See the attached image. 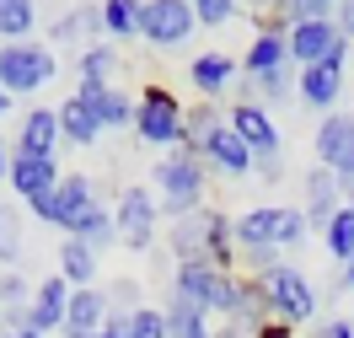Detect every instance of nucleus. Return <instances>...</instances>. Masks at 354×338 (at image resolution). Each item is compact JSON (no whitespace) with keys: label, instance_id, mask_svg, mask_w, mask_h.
Returning <instances> with one entry per match:
<instances>
[{"label":"nucleus","instance_id":"nucleus-1","mask_svg":"<svg viewBox=\"0 0 354 338\" xmlns=\"http://www.w3.org/2000/svg\"><path fill=\"white\" fill-rule=\"evenodd\" d=\"M204 188H209V172H204L199 156H188V151H167V156L156 161V204H161V215L167 220H188V215H199L204 209Z\"/></svg>","mask_w":354,"mask_h":338},{"label":"nucleus","instance_id":"nucleus-2","mask_svg":"<svg viewBox=\"0 0 354 338\" xmlns=\"http://www.w3.org/2000/svg\"><path fill=\"white\" fill-rule=\"evenodd\" d=\"M183 97H177L172 86H161V81H151V86H140V97H134V135L145 140V145H161V151H177L183 145Z\"/></svg>","mask_w":354,"mask_h":338},{"label":"nucleus","instance_id":"nucleus-3","mask_svg":"<svg viewBox=\"0 0 354 338\" xmlns=\"http://www.w3.org/2000/svg\"><path fill=\"white\" fill-rule=\"evenodd\" d=\"M97 209H102V194H97V182H91L86 172H70V178H59L54 194L32 199V215H38L44 225H59L65 236H75Z\"/></svg>","mask_w":354,"mask_h":338},{"label":"nucleus","instance_id":"nucleus-4","mask_svg":"<svg viewBox=\"0 0 354 338\" xmlns=\"http://www.w3.org/2000/svg\"><path fill=\"white\" fill-rule=\"evenodd\" d=\"M59 75V54L48 44H0V91L6 97H32Z\"/></svg>","mask_w":354,"mask_h":338},{"label":"nucleus","instance_id":"nucleus-5","mask_svg":"<svg viewBox=\"0 0 354 338\" xmlns=\"http://www.w3.org/2000/svg\"><path fill=\"white\" fill-rule=\"evenodd\" d=\"M194 32V0H134V38H145L151 48H177Z\"/></svg>","mask_w":354,"mask_h":338},{"label":"nucleus","instance_id":"nucleus-6","mask_svg":"<svg viewBox=\"0 0 354 338\" xmlns=\"http://www.w3.org/2000/svg\"><path fill=\"white\" fill-rule=\"evenodd\" d=\"M258 290H263L268 317H274V322L301 328V322H311V317H317V285H311L301 269H290V263L268 269L263 279H258Z\"/></svg>","mask_w":354,"mask_h":338},{"label":"nucleus","instance_id":"nucleus-7","mask_svg":"<svg viewBox=\"0 0 354 338\" xmlns=\"http://www.w3.org/2000/svg\"><path fill=\"white\" fill-rule=\"evenodd\" d=\"M225 124L242 135V145L252 151V161H258V172H263L268 182L285 178V167H279V151H285V140H279V124L268 118V108H258V102H236V108L225 113Z\"/></svg>","mask_w":354,"mask_h":338},{"label":"nucleus","instance_id":"nucleus-8","mask_svg":"<svg viewBox=\"0 0 354 338\" xmlns=\"http://www.w3.org/2000/svg\"><path fill=\"white\" fill-rule=\"evenodd\" d=\"M311 151H317V167H328L349 194L354 188V113H328L311 135Z\"/></svg>","mask_w":354,"mask_h":338},{"label":"nucleus","instance_id":"nucleus-9","mask_svg":"<svg viewBox=\"0 0 354 338\" xmlns=\"http://www.w3.org/2000/svg\"><path fill=\"white\" fill-rule=\"evenodd\" d=\"M156 220H161V204H156L151 188H140V182H129L124 194H118V204H113V225H118V242L129 252H145L156 236Z\"/></svg>","mask_w":354,"mask_h":338},{"label":"nucleus","instance_id":"nucleus-10","mask_svg":"<svg viewBox=\"0 0 354 338\" xmlns=\"http://www.w3.org/2000/svg\"><path fill=\"white\" fill-rule=\"evenodd\" d=\"M344 65H349V44H338L322 65H306V70H301V75H295V97H301L306 108H322V113H328L333 102H338V91H344Z\"/></svg>","mask_w":354,"mask_h":338},{"label":"nucleus","instance_id":"nucleus-11","mask_svg":"<svg viewBox=\"0 0 354 338\" xmlns=\"http://www.w3.org/2000/svg\"><path fill=\"white\" fill-rule=\"evenodd\" d=\"M70 285L59 279V274H48L44 285H32V306H27V328L38 338L48 333H65V317H70Z\"/></svg>","mask_w":354,"mask_h":338},{"label":"nucleus","instance_id":"nucleus-12","mask_svg":"<svg viewBox=\"0 0 354 338\" xmlns=\"http://www.w3.org/2000/svg\"><path fill=\"white\" fill-rule=\"evenodd\" d=\"M75 97L91 108V118L102 124V135H108V129H134V97L118 91L113 81H81Z\"/></svg>","mask_w":354,"mask_h":338},{"label":"nucleus","instance_id":"nucleus-13","mask_svg":"<svg viewBox=\"0 0 354 338\" xmlns=\"http://www.w3.org/2000/svg\"><path fill=\"white\" fill-rule=\"evenodd\" d=\"M242 70L252 75V81L290 70V32H285V27H279V22H263V27H258V32H252V44H247V54H242Z\"/></svg>","mask_w":354,"mask_h":338},{"label":"nucleus","instance_id":"nucleus-14","mask_svg":"<svg viewBox=\"0 0 354 338\" xmlns=\"http://www.w3.org/2000/svg\"><path fill=\"white\" fill-rule=\"evenodd\" d=\"M199 161H204V172H215V178H247V172L258 167V161H252V151L242 145V135H236L231 124H221L215 135L204 140Z\"/></svg>","mask_w":354,"mask_h":338},{"label":"nucleus","instance_id":"nucleus-15","mask_svg":"<svg viewBox=\"0 0 354 338\" xmlns=\"http://www.w3.org/2000/svg\"><path fill=\"white\" fill-rule=\"evenodd\" d=\"M279 215H285V204H252L247 215H236V220H231L236 252H268V247H279Z\"/></svg>","mask_w":354,"mask_h":338},{"label":"nucleus","instance_id":"nucleus-16","mask_svg":"<svg viewBox=\"0 0 354 338\" xmlns=\"http://www.w3.org/2000/svg\"><path fill=\"white\" fill-rule=\"evenodd\" d=\"M236 70H242V59L209 48V54H194V59H188V81H194V91H199L204 102H221L225 91L236 86Z\"/></svg>","mask_w":354,"mask_h":338},{"label":"nucleus","instance_id":"nucleus-17","mask_svg":"<svg viewBox=\"0 0 354 338\" xmlns=\"http://www.w3.org/2000/svg\"><path fill=\"white\" fill-rule=\"evenodd\" d=\"M344 44V32H338V22H301V27H290V65L295 70H306V65H322L333 48Z\"/></svg>","mask_w":354,"mask_h":338},{"label":"nucleus","instance_id":"nucleus-18","mask_svg":"<svg viewBox=\"0 0 354 338\" xmlns=\"http://www.w3.org/2000/svg\"><path fill=\"white\" fill-rule=\"evenodd\" d=\"M209 225H215V209H199L188 220L167 225V247L177 263H209Z\"/></svg>","mask_w":354,"mask_h":338},{"label":"nucleus","instance_id":"nucleus-19","mask_svg":"<svg viewBox=\"0 0 354 338\" xmlns=\"http://www.w3.org/2000/svg\"><path fill=\"white\" fill-rule=\"evenodd\" d=\"M344 209V182L333 178L328 167H311L306 172V204H301V215H306V225H317V231H328V220Z\"/></svg>","mask_w":354,"mask_h":338},{"label":"nucleus","instance_id":"nucleus-20","mask_svg":"<svg viewBox=\"0 0 354 338\" xmlns=\"http://www.w3.org/2000/svg\"><path fill=\"white\" fill-rule=\"evenodd\" d=\"M59 178H65V172H59V161H54V156H22V151L11 156V188H17L27 204L44 199V194H54Z\"/></svg>","mask_w":354,"mask_h":338},{"label":"nucleus","instance_id":"nucleus-21","mask_svg":"<svg viewBox=\"0 0 354 338\" xmlns=\"http://www.w3.org/2000/svg\"><path fill=\"white\" fill-rule=\"evenodd\" d=\"M108 290H97V285H86V290L70 295V317H65V338H86L97 333L102 322H108Z\"/></svg>","mask_w":354,"mask_h":338},{"label":"nucleus","instance_id":"nucleus-22","mask_svg":"<svg viewBox=\"0 0 354 338\" xmlns=\"http://www.w3.org/2000/svg\"><path fill=\"white\" fill-rule=\"evenodd\" d=\"M54 118H59V140H65V145H81V151H86V145L102 140V124L91 118V108L81 97H65V102L54 108Z\"/></svg>","mask_w":354,"mask_h":338},{"label":"nucleus","instance_id":"nucleus-23","mask_svg":"<svg viewBox=\"0 0 354 338\" xmlns=\"http://www.w3.org/2000/svg\"><path fill=\"white\" fill-rule=\"evenodd\" d=\"M54 145H59V118H54V108H32L22 118L17 151H22V156H54Z\"/></svg>","mask_w":354,"mask_h":338},{"label":"nucleus","instance_id":"nucleus-24","mask_svg":"<svg viewBox=\"0 0 354 338\" xmlns=\"http://www.w3.org/2000/svg\"><path fill=\"white\" fill-rule=\"evenodd\" d=\"M221 124H225L221 102H194V108L183 113V145H177V151H188V156H199V151H204V140L215 135Z\"/></svg>","mask_w":354,"mask_h":338},{"label":"nucleus","instance_id":"nucleus-25","mask_svg":"<svg viewBox=\"0 0 354 338\" xmlns=\"http://www.w3.org/2000/svg\"><path fill=\"white\" fill-rule=\"evenodd\" d=\"M59 279H65L70 290H86V285H97V252L81 247L75 236H65V247H59Z\"/></svg>","mask_w":354,"mask_h":338},{"label":"nucleus","instance_id":"nucleus-26","mask_svg":"<svg viewBox=\"0 0 354 338\" xmlns=\"http://www.w3.org/2000/svg\"><path fill=\"white\" fill-rule=\"evenodd\" d=\"M97 32H102V44L134 38V0H102L97 6Z\"/></svg>","mask_w":354,"mask_h":338},{"label":"nucleus","instance_id":"nucleus-27","mask_svg":"<svg viewBox=\"0 0 354 338\" xmlns=\"http://www.w3.org/2000/svg\"><path fill=\"white\" fill-rule=\"evenodd\" d=\"M38 27L32 0H0V44H27V32Z\"/></svg>","mask_w":354,"mask_h":338},{"label":"nucleus","instance_id":"nucleus-28","mask_svg":"<svg viewBox=\"0 0 354 338\" xmlns=\"http://www.w3.org/2000/svg\"><path fill=\"white\" fill-rule=\"evenodd\" d=\"M161 312H167V338H215L209 333V317L183 306V301H167Z\"/></svg>","mask_w":354,"mask_h":338},{"label":"nucleus","instance_id":"nucleus-29","mask_svg":"<svg viewBox=\"0 0 354 338\" xmlns=\"http://www.w3.org/2000/svg\"><path fill=\"white\" fill-rule=\"evenodd\" d=\"M75 242H81V247H91L97 258H102V252L118 242V225H113V209H108V204H102V209H97V215H91V220L75 231Z\"/></svg>","mask_w":354,"mask_h":338},{"label":"nucleus","instance_id":"nucleus-30","mask_svg":"<svg viewBox=\"0 0 354 338\" xmlns=\"http://www.w3.org/2000/svg\"><path fill=\"white\" fill-rule=\"evenodd\" d=\"M322 236H328V252L338 258V263H349V258H354V209H349V204H344V209L328 220V231H322Z\"/></svg>","mask_w":354,"mask_h":338},{"label":"nucleus","instance_id":"nucleus-31","mask_svg":"<svg viewBox=\"0 0 354 338\" xmlns=\"http://www.w3.org/2000/svg\"><path fill=\"white\" fill-rule=\"evenodd\" d=\"M113 70H118L113 44H86L81 48V81H113Z\"/></svg>","mask_w":354,"mask_h":338},{"label":"nucleus","instance_id":"nucleus-32","mask_svg":"<svg viewBox=\"0 0 354 338\" xmlns=\"http://www.w3.org/2000/svg\"><path fill=\"white\" fill-rule=\"evenodd\" d=\"M129 338H167V312H161V306H134L129 312Z\"/></svg>","mask_w":354,"mask_h":338},{"label":"nucleus","instance_id":"nucleus-33","mask_svg":"<svg viewBox=\"0 0 354 338\" xmlns=\"http://www.w3.org/2000/svg\"><path fill=\"white\" fill-rule=\"evenodd\" d=\"M236 11H242L236 0H194V22L199 27H225Z\"/></svg>","mask_w":354,"mask_h":338},{"label":"nucleus","instance_id":"nucleus-34","mask_svg":"<svg viewBox=\"0 0 354 338\" xmlns=\"http://www.w3.org/2000/svg\"><path fill=\"white\" fill-rule=\"evenodd\" d=\"M17 252H22V225H17V215L0 204V263L11 269V263H17Z\"/></svg>","mask_w":354,"mask_h":338},{"label":"nucleus","instance_id":"nucleus-35","mask_svg":"<svg viewBox=\"0 0 354 338\" xmlns=\"http://www.w3.org/2000/svg\"><path fill=\"white\" fill-rule=\"evenodd\" d=\"M0 306H32V285H27L17 269L0 274Z\"/></svg>","mask_w":354,"mask_h":338},{"label":"nucleus","instance_id":"nucleus-36","mask_svg":"<svg viewBox=\"0 0 354 338\" xmlns=\"http://www.w3.org/2000/svg\"><path fill=\"white\" fill-rule=\"evenodd\" d=\"M301 242H306V215L285 204V215H279V252H285V247H301Z\"/></svg>","mask_w":354,"mask_h":338},{"label":"nucleus","instance_id":"nucleus-37","mask_svg":"<svg viewBox=\"0 0 354 338\" xmlns=\"http://www.w3.org/2000/svg\"><path fill=\"white\" fill-rule=\"evenodd\" d=\"M81 32H86V6H81V11H65L59 22L48 27V38H54V44H75Z\"/></svg>","mask_w":354,"mask_h":338},{"label":"nucleus","instance_id":"nucleus-38","mask_svg":"<svg viewBox=\"0 0 354 338\" xmlns=\"http://www.w3.org/2000/svg\"><path fill=\"white\" fill-rule=\"evenodd\" d=\"M86 338H129V317H124V312H108V322H102L97 333H86Z\"/></svg>","mask_w":354,"mask_h":338},{"label":"nucleus","instance_id":"nucleus-39","mask_svg":"<svg viewBox=\"0 0 354 338\" xmlns=\"http://www.w3.org/2000/svg\"><path fill=\"white\" fill-rule=\"evenodd\" d=\"M311 338H354V317H333V322H322Z\"/></svg>","mask_w":354,"mask_h":338},{"label":"nucleus","instance_id":"nucleus-40","mask_svg":"<svg viewBox=\"0 0 354 338\" xmlns=\"http://www.w3.org/2000/svg\"><path fill=\"white\" fill-rule=\"evenodd\" d=\"M333 22H338V32H344V44H354V0H349V6H338Z\"/></svg>","mask_w":354,"mask_h":338},{"label":"nucleus","instance_id":"nucleus-41","mask_svg":"<svg viewBox=\"0 0 354 338\" xmlns=\"http://www.w3.org/2000/svg\"><path fill=\"white\" fill-rule=\"evenodd\" d=\"M252 338H295V328H290V322H274V317H268V322H263V328H258Z\"/></svg>","mask_w":354,"mask_h":338},{"label":"nucleus","instance_id":"nucleus-42","mask_svg":"<svg viewBox=\"0 0 354 338\" xmlns=\"http://www.w3.org/2000/svg\"><path fill=\"white\" fill-rule=\"evenodd\" d=\"M215 338H252V333H247L242 322H225V328H221V333H215Z\"/></svg>","mask_w":354,"mask_h":338},{"label":"nucleus","instance_id":"nucleus-43","mask_svg":"<svg viewBox=\"0 0 354 338\" xmlns=\"http://www.w3.org/2000/svg\"><path fill=\"white\" fill-rule=\"evenodd\" d=\"M0 178H11V145H6V135H0Z\"/></svg>","mask_w":354,"mask_h":338},{"label":"nucleus","instance_id":"nucleus-44","mask_svg":"<svg viewBox=\"0 0 354 338\" xmlns=\"http://www.w3.org/2000/svg\"><path fill=\"white\" fill-rule=\"evenodd\" d=\"M344 290H354V258L344 263Z\"/></svg>","mask_w":354,"mask_h":338},{"label":"nucleus","instance_id":"nucleus-45","mask_svg":"<svg viewBox=\"0 0 354 338\" xmlns=\"http://www.w3.org/2000/svg\"><path fill=\"white\" fill-rule=\"evenodd\" d=\"M6 113H11V97H6V91H0V118H6Z\"/></svg>","mask_w":354,"mask_h":338},{"label":"nucleus","instance_id":"nucleus-46","mask_svg":"<svg viewBox=\"0 0 354 338\" xmlns=\"http://www.w3.org/2000/svg\"><path fill=\"white\" fill-rule=\"evenodd\" d=\"M344 204H349V209H354V188H349V194H344Z\"/></svg>","mask_w":354,"mask_h":338}]
</instances>
